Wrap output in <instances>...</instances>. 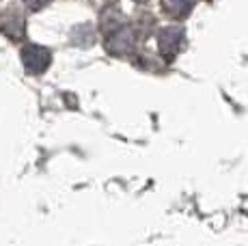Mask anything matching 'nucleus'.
Returning <instances> with one entry per match:
<instances>
[{
	"label": "nucleus",
	"instance_id": "obj_1",
	"mask_svg": "<svg viewBox=\"0 0 248 246\" xmlns=\"http://www.w3.org/2000/svg\"><path fill=\"white\" fill-rule=\"evenodd\" d=\"M22 56H24V65H26V69L31 74H41L50 65V52L44 48H37V46L26 48Z\"/></svg>",
	"mask_w": 248,
	"mask_h": 246
}]
</instances>
